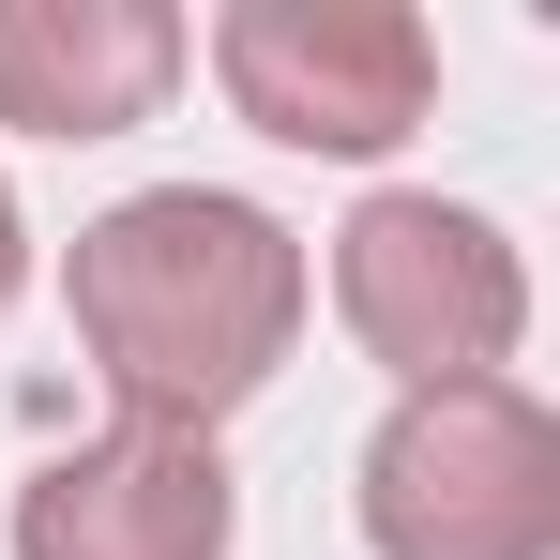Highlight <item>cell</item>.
Segmentation results:
<instances>
[{
    "mask_svg": "<svg viewBox=\"0 0 560 560\" xmlns=\"http://www.w3.org/2000/svg\"><path fill=\"white\" fill-rule=\"evenodd\" d=\"M61 303H77V349H92L121 424L212 440L288 364V334H303V243H288L258 197L152 183V197H121V212L77 228Z\"/></svg>",
    "mask_w": 560,
    "mask_h": 560,
    "instance_id": "6da1fadb",
    "label": "cell"
},
{
    "mask_svg": "<svg viewBox=\"0 0 560 560\" xmlns=\"http://www.w3.org/2000/svg\"><path fill=\"white\" fill-rule=\"evenodd\" d=\"M364 546L378 560H560L546 394H515V378L394 394V424L364 440Z\"/></svg>",
    "mask_w": 560,
    "mask_h": 560,
    "instance_id": "7a4b0ae2",
    "label": "cell"
},
{
    "mask_svg": "<svg viewBox=\"0 0 560 560\" xmlns=\"http://www.w3.org/2000/svg\"><path fill=\"white\" fill-rule=\"evenodd\" d=\"M334 303L409 394H469L530 334V273H515V243L469 197H364L334 228Z\"/></svg>",
    "mask_w": 560,
    "mask_h": 560,
    "instance_id": "3957f363",
    "label": "cell"
},
{
    "mask_svg": "<svg viewBox=\"0 0 560 560\" xmlns=\"http://www.w3.org/2000/svg\"><path fill=\"white\" fill-rule=\"evenodd\" d=\"M212 77L288 152H394L440 92V46H424L409 0H228Z\"/></svg>",
    "mask_w": 560,
    "mask_h": 560,
    "instance_id": "277c9868",
    "label": "cell"
},
{
    "mask_svg": "<svg viewBox=\"0 0 560 560\" xmlns=\"http://www.w3.org/2000/svg\"><path fill=\"white\" fill-rule=\"evenodd\" d=\"M228 530H243L228 455L152 424H106L15 485V560H228Z\"/></svg>",
    "mask_w": 560,
    "mask_h": 560,
    "instance_id": "5b68a950",
    "label": "cell"
},
{
    "mask_svg": "<svg viewBox=\"0 0 560 560\" xmlns=\"http://www.w3.org/2000/svg\"><path fill=\"white\" fill-rule=\"evenodd\" d=\"M183 92L167 0H0V121L31 137H121Z\"/></svg>",
    "mask_w": 560,
    "mask_h": 560,
    "instance_id": "8992f818",
    "label": "cell"
},
{
    "mask_svg": "<svg viewBox=\"0 0 560 560\" xmlns=\"http://www.w3.org/2000/svg\"><path fill=\"white\" fill-rule=\"evenodd\" d=\"M15 273H31V228H15V183H0V303H15Z\"/></svg>",
    "mask_w": 560,
    "mask_h": 560,
    "instance_id": "52a82bcc",
    "label": "cell"
}]
</instances>
